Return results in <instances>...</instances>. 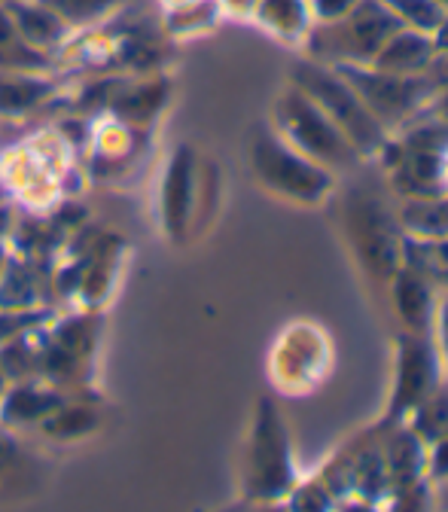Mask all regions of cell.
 Segmentation results:
<instances>
[{
  "instance_id": "cell-1",
  "label": "cell",
  "mask_w": 448,
  "mask_h": 512,
  "mask_svg": "<svg viewBox=\"0 0 448 512\" xmlns=\"http://www.w3.org/2000/svg\"><path fill=\"white\" fill-rule=\"evenodd\" d=\"M397 28L400 19L388 7V0H357L345 16L333 22H314L305 43L320 64L348 68V64H372L381 43Z\"/></svg>"
},
{
  "instance_id": "cell-2",
  "label": "cell",
  "mask_w": 448,
  "mask_h": 512,
  "mask_svg": "<svg viewBox=\"0 0 448 512\" xmlns=\"http://www.w3.org/2000/svg\"><path fill=\"white\" fill-rule=\"evenodd\" d=\"M296 89H302L342 128V135L354 144V150L363 159L381 156L384 144H388V128L369 113V107L360 101V95L336 68H327V64H320V61L302 64L296 71Z\"/></svg>"
},
{
  "instance_id": "cell-3",
  "label": "cell",
  "mask_w": 448,
  "mask_h": 512,
  "mask_svg": "<svg viewBox=\"0 0 448 512\" xmlns=\"http://www.w3.org/2000/svg\"><path fill=\"white\" fill-rule=\"evenodd\" d=\"M278 122L284 141L308 156L311 162L336 171L357 168L363 156L354 150V144L342 135V128L320 110L302 89H290L278 104Z\"/></svg>"
},
{
  "instance_id": "cell-4",
  "label": "cell",
  "mask_w": 448,
  "mask_h": 512,
  "mask_svg": "<svg viewBox=\"0 0 448 512\" xmlns=\"http://www.w3.org/2000/svg\"><path fill=\"white\" fill-rule=\"evenodd\" d=\"M336 71L351 83V89L384 128H400L433 95V83L424 74H388L372 64H348Z\"/></svg>"
},
{
  "instance_id": "cell-5",
  "label": "cell",
  "mask_w": 448,
  "mask_h": 512,
  "mask_svg": "<svg viewBox=\"0 0 448 512\" xmlns=\"http://www.w3.org/2000/svg\"><path fill=\"white\" fill-rule=\"evenodd\" d=\"M253 165L266 186H272L281 196L302 202V205L324 202L336 186V177L330 168L311 162L308 156H302L284 138H275V135H263L256 141Z\"/></svg>"
},
{
  "instance_id": "cell-6",
  "label": "cell",
  "mask_w": 448,
  "mask_h": 512,
  "mask_svg": "<svg viewBox=\"0 0 448 512\" xmlns=\"http://www.w3.org/2000/svg\"><path fill=\"white\" fill-rule=\"evenodd\" d=\"M381 156L388 159L391 174L406 196H436L448 189V132L424 128L400 141V147L384 144Z\"/></svg>"
},
{
  "instance_id": "cell-7",
  "label": "cell",
  "mask_w": 448,
  "mask_h": 512,
  "mask_svg": "<svg viewBox=\"0 0 448 512\" xmlns=\"http://www.w3.org/2000/svg\"><path fill=\"white\" fill-rule=\"evenodd\" d=\"M442 381V360L433 345V336L406 333L397 345V372L388 421H403L412 409Z\"/></svg>"
},
{
  "instance_id": "cell-8",
  "label": "cell",
  "mask_w": 448,
  "mask_h": 512,
  "mask_svg": "<svg viewBox=\"0 0 448 512\" xmlns=\"http://www.w3.org/2000/svg\"><path fill=\"white\" fill-rule=\"evenodd\" d=\"M357 202L348 205V226L354 238V250L360 263L375 278H394L400 269V241L391 232L388 214L378 211V205L366 202V196H354Z\"/></svg>"
},
{
  "instance_id": "cell-9",
  "label": "cell",
  "mask_w": 448,
  "mask_h": 512,
  "mask_svg": "<svg viewBox=\"0 0 448 512\" xmlns=\"http://www.w3.org/2000/svg\"><path fill=\"white\" fill-rule=\"evenodd\" d=\"M253 488L256 494H287L293 488V464L287 430L272 403H263L253 442Z\"/></svg>"
},
{
  "instance_id": "cell-10",
  "label": "cell",
  "mask_w": 448,
  "mask_h": 512,
  "mask_svg": "<svg viewBox=\"0 0 448 512\" xmlns=\"http://www.w3.org/2000/svg\"><path fill=\"white\" fill-rule=\"evenodd\" d=\"M394 284V308L403 317L406 333L433 336V317H436V287L412 266H400L391 278Z\"/></svg>"
},
{
  "instance_id": "cell-11",
  "label": "cell",
  "mask_w": 448,
  "mask_h": 512,
  "mask_svg": "<svg viewBox=\"0 0 448 512\" xmlns=\"http://www.w3.org/2000/svg\"><path fill=\"white\" fill-rule=\"evenodd\" d=\"M433 55H436V40L430 34L400 25L381 43L378 55L372 58V68L388 71V74H424Z\"/></svg>"
},
{
  "instance_id": "cell-12",
  "label": "cell",
  "mask_w": 448,
  "mask_h": 512,
  "mask_svg": "<svg viewBox=\"0 0 448 512\" xmlns=\"http://www.w3.org/2000/svg\"><path fill=\"white\" fill-rule=\"evenodd\" d=\"M400 226L409 238H445L448 189L436 196H406V205L400 208Z\"/></svg>"
},
{
  "instance_id": "cell-13",
  "label": "cell",
  "mask_w": 448,
  "mask_h": 512,
  "mask_svg": "<svg viewBox=\"0 0 448 512\" xmlns=\"http://www.w3.org/2000/svg\"><path fill=\"white\" fill-rule=\"evenodd\" d=\"M256 16L272 34L284 40H305L314 28L308 0H256Z\"/></svg>"
},
{
  "instance_id": "cell-14",
  "label": "cell",
  "mask_w": 448,
  "mask_h": 512,
  "mask_svg": "<svg viewBox=\"0 0 448 512\" xmlns=\"http://www.w3.org/2000/svg\"><path fill=\"white\" fill-rule=\"evenodd\" d=\"M400 260L418 269L433 287L448 290V235L445 238H409L400 241Z\"/></svg>"
},
{
  "instance_id": "cell-15",
  "label": "cell",
  "mask_w": 448,
  "mask_h": 512,
  "mask_svg": "<svg viewBox=\"0 0 448 512\" xmlns=\"http://www.w3.org/2000/svg\"><path fill=\"white\" fill-rule=\"evenodd\" d=\"M388 7L400 19L403 28L421 31V34H436L448 22V10L442 0H388Z\"/></svg>"
},
{
  "instance_id": "cell-16",
  "label": "cell",
  "mask_w": 448,
  "mask_h": 512,
  "mask_svg": "<svg viewBox=\"0 0 448 512\" xmlns=\"http://www.w3.org/2000/svg\"><path fill=\"white\" fill-rule=\"evenodd\" d=\"M448 479V433L427 442V464H424V482L439 485Z\"/></svg>"
},
{
  "instance_id": "cell-17",
  "label": "cell",
  "mask_w": 448,
  "mask_h": 512,
  "mask_svg": "<svg viewBox=\"0 0 448 512\" xmlns=\"http://www.w3.org/2000/svg\"><path fill=\"white\" fill-rule=\"evenodd\" d=\"M433 345L439 351L442 366L448 369V290L445 296L436 302V317H433Z\"/></svg>"
},
{
  "instance_id": "cell-18",
  "label": "cell",
  "mask_w": 448,
  "mask_h": 512,
  "mask_svg": "<svg viewBox=\"0 0 448 512\" xmlns=\"http://www.w3.org/2000/svg\"><path fill=\"white\" fill-rule=\"evenodd\" d=\"M308 4H311L314 22H333V19L345 16L357 0H308Z\"/></svg>"
},
{
  "instance_id": "cell-19",
  "label": "cell",
  "mask_w": 448,
  "mask_h": 512,
  "mask_svg": "<svg viewBox=\"0 0 448 512\" xmlns=\"http://www.w3.org/2000/svg\"><path fill=\"white\" fill-rule=\"evenodd\" d=\"M430 488H436V491H433V494H436V506L448 509V479L439 482V485H430Z\"/></svg>"
}]
</instances>
